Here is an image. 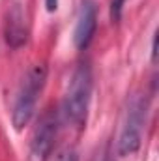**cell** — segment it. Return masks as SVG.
Listing matches in <instances>:
<instances>
[{
    "mask_svg": "<svg viewBox=\"0 0 159 161\" xmlns=\"http://www.w3.org/2000/svg\"><path fill=\"white\" fill-rule=\"evenodd\" d=\"M54 161H79V158L73 148H64L54 156Z\"/></svg>",
    "mask_w": 159,
    "mask_h": 161,
    "instance_id": "6",
    "label": "cell"
},
{
    "mask_svg": "<svg viewBox=\"0 0 159 161\" xmlns=\"http://www.w3.org/2000/svg\"><path fill=\"white\" fill-rule=\"evenodd\" d=\"M90 94H92V73L90 68L80 64L75 69L73 77L69 80L68 92L64 96L62 113L68 124L82 125L86 120L88 105H90Z\"/></svg>",
    "mask_w": 159,
    "mask_h": 161,
    "instance_id": "1",
    "label": "cell"
},
{
    "mask_svg": "<svg viewBox=\"0 0 159 161\" xmlns=\"http://www.w3.org/2000/svg\"><path fill=\"white\" fill-rule=\"evenodd\" d=\"M94 161H109V156H107V152H99V154H96V158H94Z\"/></svg>",
    "mask_w": 159,
    "mask_h": 161,
    "instance_id": "8",
    "label": "cell"
},
{
    "mask_svg": "<svg viewBox=\"0 0 159 161\" xmlns=\"http://www.w3.org/2000/svg\"><path fill=\"white\" fill-rule=\"evenodd\" d=\"M45 4H47V9H49V11H54V9H56L58 0H45Z\"/></svg>",
    "mask_w": 159,
    "mask_h": 161,
    "instance_id": "9",
    "label": "cell"
},
{
    "mask_svg": "<svg viewBox=\"0 0 159 161\" xmlns=\"http://www.w3.org/2000/svg\"><path fill=\"white\" fill-rule=\"evenodd\" d=\"M47 79V69L45 66H34L32 69H28V73L25 75V79L21 80L17 97H15V105H13V113H11V120L15 129H23L34 114L36 109V101L40 96L41 88Z\"/></svg>",
    "mask_w": 159,
    "mask_h": 161,
    "instance_id": "2",
    "label": "cell"
},
{
    "mask_svg": "<svg viewBox=\"0 0 159 161\" xmlns=\"http://www.w3.org/2000/svg\"><path fill=\"white\" fill-rule=\"evenodd\" d=\"M96 26H97L96 4H94V0H82L77 25H75V34H73V41H75L77 49H86L90 45L94 32H96Z\"/></svg>",
    "mask_w": 159,
    "mask_h": 161,
    "instance_id": "5",
    "label": "cell"
},
{
    "mask_svg": "<svg viewBox=\"0 0 159 161\" xmlns=\"http://www.w3.org/2000/svg\"><path fill=\"white\" fill-rule=\"evenodd\" d=\"M123 4H125V0H111V19L112 21H120Z\"/></svg>",
    "mask_w": 159,
    "mask_h": 161,
    "instance_id": "7",
    "label": "cell"
},
{
    "mask_svg": "<svg viewBox=\"0 0 159 161\" xmlns=\"http://www.w3.org/2000/svg\"><path fill=\"white\" fill-rule=\"evenodd\" d=\"M56 139V118L47 113L43 114L34 127L32 141H30V159L32 161H47Z\"/></svg>",
    "mask_w": 159,
    "mask_h": 161,
    "instance_id": "4",
    "label": "cell"
},
{
    "mask_svg": "<svg viewBox=\"0 0 159 161\" xmlns=\"http://www.w3.org/2000/svg\"><path fill=\"white\" fill-rule=\"evenodd\" d=\"M146 118V101L140 96H135L123 114V124L120 131L118 141V154L120 156H129L139 150L140 139H142V125Z\"/></svg>",
    "mask_w": 159,
    "mask_h": 161,
    "instance_id": "3",
    "label": "cell"
}]
</instances>
